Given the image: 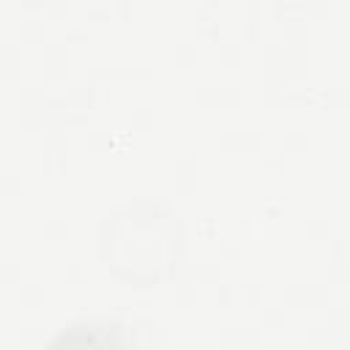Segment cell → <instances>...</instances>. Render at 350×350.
I'll return each instance as SVG.
<instances>
[{"label": "cell", "mask_w": 350, "mask_h": 350, "mask_svg": "<svg viewBox=\"0 0 350 350\" xmlns=\"http://www.w3.org/2000/svg\"><path fill=\"white\" fill-rule=\"evenodd\" d=\"M46 350H131V342L118 325L90 320L63 328Z\"/></svg>", "instance_id": "1"}]
</instances>
